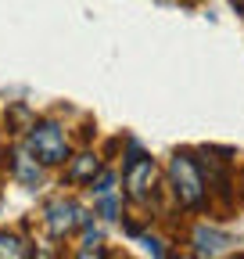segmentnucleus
Returning a JSON list of instances; mask_svg holds the SVG:
<instances>
[{
	"label": "nucleus",
	"mask_w": 244,
	"mask_h": 259,
	"mask_svg": "<svg viewBox=\"0 0 244 259\" xmlns=\"http://www.w3.org/2000/svg\"><path fill=\"white\" fill-rule=\"evenodd\" d=\"M165 180L169 191L183 212H205L208 209V184L198 169V158L191 151H176L165 166Z\"/></svg>",
	"instance_id": "1"
},
{
	"label": "nucleus",
	"mask_w": 244,
	"mask_h": 259,
	"mask_svg": "<svg viewBox=\"0 0 244 259\" xmlns=\"http://www.w3.org/2000/svg\"><path fill=\"white\" fill-rule=\"evenodd\" d=\"M122 191L126 198L137 205H151L158 194V166L147 151H140L137 144H130L126 162H122Z\"/></svg>",
	"instance_id": "2"
},
{
	"label": "nucleus",
	"mask_w": 244,
	"mask_h": 259,
	"mask_svg": "<svg viewBox=\"0 0 244 259\" xmlns=\"http://www.w3.org/2000/svg\"><path fill=\"white\" fill-rule=\"evenodd\" d=\"M25 148L33 151L47 169H57V166H65L72 158V144L65 137V130H61V122H54V119H36L29 126Z\"/></svg>",
	"instance_id": "3"
},
{
	"label": "nucleus",
	"mask_w": 244,
	"mask_h": 259,
	"mask_svg": "<svg viewBox=\"0 0 244 259\" xmlns=\"http://www.w3.org/2000/svg\"><path fill=\"white\" fill-rule=\"evenodd\" d=\"M90 220V212L79 205V202H72V198H50L47 205H43V223H47V231H50V238H69V234H76L79 227Z\"/></svg>",
	"instance_id": "4"
},
{
	"label": "nucleus",
	"mask_w": 244,
	"mask_h": 259,
	"mask_svg": "<svg viewBox=\"0 0 244 259\" xmlns=\"http://www.w3.org/2000/svg\"><path fill=\"white\" fill-rule=\"evenodd\" d=\"M43 162L29 151L25 144H15L11 151H8V173H11V180L15 184H22V187H40V180H43Z\"/></svg>",
	"instance_id": "5"
},
{
	"label": "nucleus",
	"mask_w": 244,
	"mask_h": 259,
	"mask_svg": "<svg viewBox=\"0 0 244 259\" xmlns=\"http://www.w3.org/2000/svg\"><path fill=\"white\" fill-rule=\"evenodd\" d=\"M61 169H65V180H69V184H76V187H90V184H94V177L104 169V162H101L97 151H76Z\"/></svg>",
	"instance_id": "6"
},
{
	"label": "nucleus",
	"mask_w": 244,
	"mask_h": 259,
	"mask_svg": "<svg viewBox=\"0 0 244 259\" xmlns=\"http://www.w3.org/2000/svg\"><path fill=\"white\" fill-rule=\"evenodd\" d=\"M0 259H33V245L15 231H0Z\"/></svg>",
	"instance_id": "7"
},
{
	"label": "nucleus",
	"mask_w": 244,
	"mask_h": 259,
	"mask_svg": "<svg viewBox=\"0 0 244 259\" xmlns=\"http://www.w3.org/2000/svg\"><path fill=\"white\" fill-rule=\"evenodd\" d=\"M36 122V115H33V108H29V105H15L11 112H8V130H11V134H29V126H33Z\"/></svg>",
	"instance_id": "8"
},
{
	"label": "nucleus",
	"mask_w": 244,
	"mask_h": 259,
	"mask_svg": "<svg viewBox=\"0 0 244 259\" xmlns=\"http://www.w3.org/2000/svg\"><path fill=\"white\" fill-rule=\"evenodd\" d=\"M90 191H94V198H101V194H111V191H115V169H108V166H104V169L94 177Z\"/></svg>",
	"instance_id": "9"
},
{
	"label": "nucleus",
	"mask_w": 244,
	"mask_h": 259,
	"mask_svg": "<svg viewBox=\"0 0 244 259\" xmlns=\"http://www.w3.org/2000/svg\"><path fill=\"white\" fill-rule=\"evenodd\" d=\"M94 202H97V212H101L108 223H115V220L122 216V212H118V198H115V191H111V194H101V198H94Z\"/></svg>",
	"instance_id": "10"
},
{
	"label": "nucleus",
	"mask_w": 244,
	"mask_h": 259,
	"mask_svg": "<svg viewBox=\"0 0 244 259\" xmlns=\"http://www.w3.org/2000/svg\"><path fill=\"white\" fill-rule=\"evenodd\" d=\"M76 259H108V252H104V245H97V248H79Z\"/></svg>",
	"instance_id": "11"
},
{
	"label": "nucleus",
	"mask_w": 244,
	"mask_h": 259,
	"mask_svg": "<svg viewBox=\"0 0 244 259\" xmlns=\"http://www.w3.org/2000/svg\"><path fill=\"white\" fill-rule=\"evenodd\" d=\"M230 4H233V8H237V11L244 15V0H230Z\"/></svg>",
	"instance_id": "12"
}]
</instances>
